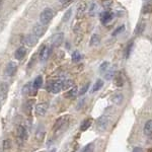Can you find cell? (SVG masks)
I'll return each instance as SVG.
<instances>
[{
    "mask_svg": "<svg viewBox=\"0 0 152 152\" xmlns=\"http://www.w3.org/2000/svg\"><path fill=\"white\" fill-rule=\"evenodd\" d=\"M53 15H54V13H53L52 9H51V8L45 9V10L42 12L41 15H40V21H41V23L44 24V26L48 24L51 20H52Z\"/></svg>",
    "mask_w": 152,
    "mask_h": 152,
    "instance_id": "1",
    "label": "cell"
},
{
    "mask_svg": "<svg viewBox=\"0 0 152 152\" xmlns=\"http://www.w3.org/2000/svg\"><path fill=\"white\" fill-rule=\"evenodd\" d=\"M107 124H109V120H107V116H102L97 119L96 121V129L99 130V132H104L107 127Z\"/></svg>",
    "mask_w": 152,
    "mask_h": 152,
    "instance_id": "2",
    "label": "cell"
},
{
    "mask_svg": "<svg viewBox=\"0 0 152 152\" xmlns=\"http://www.w3.org/2000/svg\"><path fill=\"white\" fill-rule=\"evenodd\" d=\"M68 123V116H63V117H60L57 121L55 122V125L53 127V130L55 132H58L59 130H61L65 125H67Z\"/></svg>",
    "mask_w": 152,
    "mask_h": 152,
    "instance_id": "3",
    "label": "cell"
},
{
    "mask_svg": "<svg viewBox=\"0 0 152 152\" xmlns=\"http://www.w3.org/2000/svg\"><path fill=\"white\" fill-rule=\"evenodd\" d=\"M48 109H49V104L47 102H41V104H38L36 105V109H35L36 115L37 116H40V117L44 116V115L47 113Z\"/></svg>",
    "mask_w": 152,
    "mask_h": 152,
    "instance_id": "4",
    "label": "cell"
},
{
    "mask_svg": "<svg viewBox=\"0 0 152 152\" xmlns=\"http://www.w3.org/2000/svg\"><path fill=\"white\" fill-rule=\"evenodd\" d=\"M63 89V81L62 80H57V81L53 82L52 84L49 87V90H50L52 94H58L61 90Z\"/></svg>",
    "mask_w": 152,
    "mask_h": 152,
    "instance_id": "5",
    "label": "cell"
},
{
    "mask_svg": "<svg viewBox=\"0 0 152 152\" xmlns=\"http://www.w3.org/2000/svg\"><path fill=\"white\" fill-rule=\"evenodd\" d=\"M63 40H64V35H63V33H58L52 37L51 43H52L53 47H59V46L62 44Z\"/></svg>",
    "mask_w": 152,
    "mask_h": 152,
    "instance_id": "6",
    "label": "cell"
},
{
    "mask_svg": "<svg viewBox=\"0 0 152 152\" xmlns=\"http://www.w3.org/2000/svg\"><path fill=\"white\" fill-rule=\"evenodd\" d=\"M45 31H46V26L42 23H37L33 28L34 35L36 37H38V38H40V37L43 36L44 34H45Z\"/></svg>",
    "mask_w": 152,
    "mask_h": 152,
    "instance_id": "7",
    "label": "cell"
},
{
    "mask_svg": "<svg viewBox=\"0 0 152 152\" xmlns=\"http://www.w3.org/2000/svg\"><path fill=\"white\" fill-rule=\"evenodd\" d=\"M38 40H39L38 37H36L34 34H29V35H28L24 38V43H26L28 47H34V46L37 45Z\"/></svg>",
    "mask_w": 152,
    "mask_h": 152,
    "instance_id": "8",
    "label": "cell"
},
{
    "mask_svg": "<svg viewBox=\"0 0 152 152\" xmlns=\"http://www.w3.org/2000/svg\"><path fill=\"white\" fill-rule=\"evenodd\" d=\"M16 69H18V65L14 62H9L7 64L6 68H5V74L7 76H12L14 75V73L16 72Z\"/></svg>",
    "mask_w": 152,
    "mask_h": 152,
    "instance_id": "9",
    "label": "cell"
},
{
    "mask_svg": "<svg viewBox=\"0 0 152 152\" xmlns=\"http://www.w3.org/2000/svg\"><path fill=\"white\" fill-rule=\"evenodd\" d=\"M16 135H18L19 140L21 141L26 140L28 138V133H26V130L23 126H18L16 128Z\"/></svg>",
    "mask_w": 152,
    "mask_h": 152,
    "instance_id": "10",
    "label": "cell"
},
{
    "mask_svg": "<svg viewBox=\"0 0 152 152\" xmlns=\"http://www.w3.org/2000/svg\"><path fill=\"white\" fill-rule=\"evenodd\" d=\"M50 54H51V48L47 47V46L43 47V48H42V50H41V52H40V60L42 61V62L46 61L49 58Z\"/></svg>",
    "mask_w": 152,
    "mask_h": 152,
    "instance_id": "11",
    "label": "cell"
},
{
    "mask_svg": "<svg viewBox=\"0 0 152 152\" xmlns=\"http://www.w3.org/2000/svg\"><path fill=\"white\" fill-rule=\"evenodd\" d=\"M34 104H35L34 99L26 100V102L23 104V112L26 113V115H31V110H33V107H34Z\"/></svg>",
    "mask_w": 152,
    "mask_h": 152,
    "instance_id": "12",
    "label": "cell"
},
{
    "mask_svg": "<svg viewBox=\"0 0 152 152\" xmlns=\"http://www.w3.org/2000/svg\"><path fill=\"white\" fill-rule=\"evenodd\" d=\"M8 89H9V87H8V84H7V83H5V82L0 83V99H5L6 95H7V92H8Z\"/></svg>",
    "mask_w": 152,
    "mask_h": 152,
    "instance_id": "13",
    "label": "cell"
},
{
    "mask_svg": "<svg viewBox=\"0 0 152 152\" xmlns=\"http://www.w3.org/2000/svg\"><path fill=\"white\" fill-rule=\"evenodd\" d=\"M26 54V49L24 47H20L15 51V53H14V57H15V59H18V60H21V59L24 58Z\"/></svg>",
    "mask_w": 152,
    "mask_h": 152,
    "instance_id": "14",
    "label": "cell"
},
{
    "mask_svg": "<svg viewBox=\"0 0 152 152\" xmlns=\"http://www.w3.org/2000/svg\"><path fill=\"white\" fill-rule=\"evenodd\" d=\"M100 19H102V23H107L109 21H111L113 19V13L110 11H104L102 13V16H100Z\"/></svg>",
    "mask_w": 152,
    "mask_h": 152,
    "instance_id": "15",
    "label": "cell"
},
{
    "mask_svg": "<svg viewBox=\"0 0 152 152\" xmlns=\"http://www.w3.org/2000/svg\"><path fill=\"white\" fill-rule=\"evenodd\" d=\"M77 94H78V89H77V87L74 86V87H72L70 90H68V91L66 92L65 97H67V99H73V97H75Z\"/></svg>",
    "mask_w": 152,
    "mask_h": 152,
    "instance_id": "16",
    "label": "cell"
},
{
    "mask_svg": "<svg viewBox=\"0 0 152 152\" xmlns=\"http://www.w3.org/2000/svg\"><path fill=\"white\" fill-rule=\"evenodd\" d=\"M144 134L147 135V136L152 134V120H149V121L146 122L145 126H144Z\"/></svg>",
    "mask_w": 152,
    "mask_h": 152,
    "instance_id": "17",
    "label": "cell"
},
{
    "mask_svg": "<svg viewBox=\"0 0 152 152\" xmlns=\"http://www.w3.org/2000/svg\"><path fill=\"white\" fill-rule=\"evenodd\" d=\"M92 124V120L91 119H86L82 122L81 125H80V130L81 131H86V130L91 126Z\"/></svg>",
    "mask_w": 152,
    "mask_h": 152,
    "instance_id": "18",
    "label": "cell"
},
{
    "mask_svg": "<svg viewBox=\"0 0 152 152\" xmlns=\"http://www.w3.org/2000/svg\"><path fill=\"white\" fill-rule=\"evenodd\" d=\"M43 85V77L42 76H38L35 79V81L33 83V87L35 90H38L39 88H41V86Z\"/></svg>",
    "mask_w": 152,
    "mask_h": 152,
    "instance_id": "19",
    "label": "cell"
},
{
    "mask_svg": "<svg viewBox=\"0 0 152 152\" xmlns=\"http://www.w3.org/2000/svg\"><path fill=\"white\" fill-rule=\"evenodd\" d=\"M85 10H86V3H81L79 6H78V9H77V16L78 18H80V16L83 15V13L85 12Z\"/></svg>",
    "mask_w": 152,
    "mask_h": 152,
    "instance_id": "20",
    "label": "cell"
},
{
    "mask_svg": "<svg viewBox=\"0 0 152 152\" xmlns=\"http://www.w3.org/2000/svg\"><path fill=\"white\" fill-rule=\"evenodd\" d=\"M99 42H100L99 36L96 35V34H94V35L91 37V39H90V45H91V46H97L99 44Z\"/></svg>",
    "mask_w": 152,
    "mask_h": 152,
    "instance_id": "21",
    "label": "cell"
},
{
    "mask_svg": "<svg viewBox=\"0 0 152 152\" xmlns=\"http://www.w3.org/2000/svg\"><path fill=\"white\" fill-rule=\"evenodd\" d=\"M112 99H113V102H115V104H120L122 102H123V95L121 94H117L113 96Z\"/></svg>",
    "mask_w": 152,
    "mask_h": 152,
    "instance_id": "22",
    "label": "cell"
},
{
    "mask_svg": "<svg viewBox=\"0 0 152 152\" xmlns=\"http://www.w3.org/2000/svg\"><path fill=\"white\" fill-rule=\"evenodd\" d=\"M97 11V4L95 2H92L89 6V9H88V12H89V15H94L95 12Z\"/></svg>",
    "mask_w": 152,
    "mask_h": 152,
    "instance_id": "23",
    "label": "cell"
},
{
    "mask_svg": "<svg viewBox=\"0 0 152 152\" xmlns=\"http://www.w3.org/2000/svg\"><path fill=\"white\" fill-rule=\"evenodd\" d=\"M102 85H104V81H102V80H100V79H99L96 82H95V84L94 85V88H92V91L95 92V91H97V90H99L100 88L102 87Z\"/></svg>",
    "mask_w": 152,
    "mask_h": 152,
    "instance_id": "24",
    "label": "cell"
},
{
    "mask_svg": "<svg viewBox=\"0 0 152 152\" xmlns=\"http://www.w3.org/2000/svg\"><path fill=\"white\" fill-rule=\"evenodd\" d=\"M115 83H116L117 86H122L123 85V78L120 73H118L117 76L115 77Z\"/></svg>",
    "mask_w": 152,
    "mask_h": 152,
    "instance_id": "25",
    "label": "cell"
},
{
    "mask_svg": "<svg viewBox=\"0 0 152 152\" xmlns=\"http://www.w3.org/2000/svg\"><path fill=\"white\" fill-rule=\"evenodd\" d=\"M80 60H81V55H80V53L78 51H75L72 54V61L76 63V62H79Z\"/></svg>",
    "mask_w": 152,
    "mask_h": 152,
    "instance_id": "26",
    "label": "cell"
},
{
    "mask_svg": "<svg viewBox=\"0 0 152 152\" xmlns=\"http://www.w3.org/2000/svg\"><path fill=\"white\" fill-rule=\"evenodd\" d=\"M144 28H145V23H141L140 24H138L136 29H135V34H136V35H140V34H142V31H143Z\"/></svg>",
    "mask_w": 152,
    "mask_h": 152,
    "instance_id": "27",
    "label": "cell"
},
{
    "mask_svg": "<svg viewBox=\"0 0 152 152\" xmlns=\"http://www.w3.org/2000/svg\"><path fill=\"white\" fill-rule=\"evenodd\" d=\"M82 152H94V143H89L84 147V149L82 150Z\"/></svg>",
    "mask_w": 152,
    "mask_h": 152,
    "instance_id": "28",
    "label": "cell"
},
{
    "mask_svg": "<svg viewBox=\"0 0 152 152\" xmlns=\"http://www.w3.org/2000/svg\"><path fill=\"white\" fill-rule=\"evenodd\" d=\"M2 147H3L4 150H8V149H10L11 148V140H9V139L4 140L3 144H2Z\"/></svg>",
    "mask_w": 152,
    "mask_h": 152,
    "instance_id": "29",
    "label": "cell"
},
{
    "mask_svg": "<svg viewBox=\"0 0 152 152\" xmlns=\"http://www.w3.org/2000/svg\"><path fill=\"white\" fill-rule=\"evenodd\" d=\"M73 81L72 80H66V81H63V89H68L70 87H73Z\"/></svg>",
    "mask_w": 152,
    "mask_h": 152,
    "instance_id": "30",
    "label": "cell"
},
{
    "mask_svg": "<svg viewBox=\"0 0 152 152\" xmlns=\"http://www.w3.org/2000/svg\"><path fill=\"white\" fill-rule=\"evenodd\" d=\"M107 68H109V62H104L102 65H100L99 71H100L102 73H105V71L107 70Z\"/></svg>",
    "mask_w": 152,
    "mask_h": 152,
    "instance_id": "31",
    "label": "cell"
},
{
    "mask_svg": "<svg viewBox=\"0 0 152 152\" xmlns=\"http://www.w3.org/2000/svg\"><path fill=\"white\" fill-rule=\"evenodd\" d=\"M143 12L144 13H151L152 12V4L148 3L143 7Z\"/></svg>",
    "mask_w": 152,
    "mask_h": 152,
    "instance_id": "32",
    "label": "cell"
},
{
    "mask_svg": "<svg viewBox=\"0 0 152 152\" xmlns=\"http://www.w3.org/2000/svg\"><path fill=\"white\" fill-rule=\"evenodd\" d=\"M29 91H31V83H28V84H26L23 88V94L24 95L28 94Z\"/></svg>",
    "mask_w": 152,
    "mask_h": 152,
    "instance_id": "33",
    "label": "cell"
},
{
    "mask_svg": "<svg viewBox=\"0 0 152 152\" xmlns=\"http://www.w3.org/2000/svg\"><path fill=\"white\" fill-rule=\"evenodd\" d=\"M125 31V26H120V28H118L116 31L113 33V36H117V35H119V34H121V33H123V31Z\"/></svg>",
    "mask_w": 152,
    "mask_h": 152,
    "instance_id": "34",
    "label": "cell"
},
{
    "mask_svg": "<svg viewBox=\"0 0 152 152\" xmlns=\"http://www.w3.org/2000/svg\"><path fill=\"white\" fill-rule=\"evenodd\" d=\"M88 87H89V83H86V84L84 85L82 88H81V90H80V92H79V94L80 95H83L85 94V92L87 91V89H88Z\"/></svg>",
    "mask_w": 152,
    "mask_h": 152,
    "instance_id": "35",
    "label": "cell"
},
{
    "mask_svg": "<svg viewBox=\"0 0 152 152\" xmlns=\"http://www.w3.org/2000/svg\"><path fill=\"white\" fill-rule=\"evenodd\" d=\"M112 3H113L112 0H104V1H102V6L107 8V7H110L112 5Z\"/></svg>",
    "mask_w": 152,
    "mask_h": 152,
    "instance_id": "36",
    "label": "cell"
},
{
    "mask_svg": "<svg viewBox=\"0 0 152 152\" xmlns=\"http://www.w3.org/2000/svg\"><path fill=\"white\" fill-rule=\"evenodd\" d=\"M71 9H69V10H68L67 12H66V13L64 14V18H63V21H67L68 19L70 18V16H71Z\"/></svg>",
    "mask_w": 152,
    "mask_h": 152,
    "instance_id": "37",
    "label": "cell"
},
{
    "mask_svg": "<svg viewBox=\"0 0 152 152\" xmlns=\"http://www.w3.org/2000/svg\"><path fill=\"white\" fill-rule=\"evenodd\" d=\"M113 76H114V71L111 70V71H109V72L105 73V79H111Z\"/></svg>",
    "mask_w": 152,
    "mask_h": 152,
    "instance_id": "38",
    "label": "cell"
},
{
    "mask_svg": "<svg viewBox=\"0 0 152 152\" xmlns=\"http://www.w3.org/2000/svg\"><path fill=\"white\" fill-rule=\"evenodd\" d=\"M132 48H133V43H130V45L128 46V48H127V53H126V57H129L130 53H131V51H132Z\"/></svg>",
    "mask_w": 152,
    "mask_h": 152,
    "instance_id": "39",
    "label": "cell"
},
{
    "mask_svg": "<svg viewBox=\"0 0 152 152\" xmlns=\"http://www.w3.org/2000/svg\"><path fill=\"white\" fill-rule=\"evenodd\" d=\"M37 139L38 140H42L43 139V137H44V132L43 131H39V132H37Z\"/></svg>",
    "mask_w": 152,
    "mask_h": 152,
    "instance_id": "40",
    "label": "cell"
},
{
    "mask_svg": "<svg viewBox=\"0 0 152 152\" xmlns=\"http://www.w3.org/2000/svg\"><path fill=\"white\" fill-rule=\"evenodd\" d=\"M133 152H143V150H142V148H140V147H135L133 149Z\"/></svg>",
    "mask_w": 152,
    "mask_h": 152,
    "instance_id": "41",
    "label": "cell"
},
{
    "mask_svg": "<svg viewBox=\"0 0 152 152\" xmlns=\"http://www.w3.org/2000/svg\"><path fill=\"white\" fill-rule=\"evenodd\" d=\"M69 0H60V2L61 3H66V2H68Z\"/></svg>",
    "mask_w": 152,
    "mask_h": 152,
    "instance_id": "42",
    "label": "cell"
},
{
    "mask_svg": "<svg viewBox=\"0 0 152 152\" xmlns=\"http://www.w3.org/2000/svg\"><path fill=\"white\" fill-rule=\"evenodd\" d=\"M50 152H56V149H52V150H51Z\"/></svg>",
    "mask_w": 152,
    "mask_h": 152,
    "instance_id": "43",
    "label": "cell"
},
{
    "mask_svg": "<svg viewBox=\"0 0 152 152\" xmlns=\"http://www.w3.org/2000/svg\"><path fill=\"white\" fill-rule=\"evenodd\" d=\"M1 100H2V99H0V107H1Z\"/></svg>",
    "mask_w": 152,
    "mask_h": 152,
    "instance_id": "44",
    "label": "cell"
},
{
    "mask_svg": "<svg viewBox=\"0 0 152 152\" xmlns=\"http://www.w3.org/2000/svg\"><path fill=\"white\" fill-rule=\"evenodd\" d=\"M146 1H151V0H146Z\"/></svg>",
    "mask_w": 152,
    "mask_h": 152,
    "instance_id": "45",
    "label": "cell"
}]
</instances>
